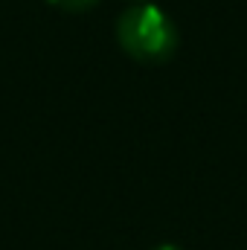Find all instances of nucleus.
I'll return each mask as SVG.
<instances>
[{"instance_id":"obj_1","label":"nucleus","mask_w":247,"mask_h":250,"mask_svg":"<svg viewBox=\"0 0 247 250\" xmlns=\"http://www.w3.org/2000/svg\"><path fill=\"white\" fill-rule=\"evenodd\" d=\"M117 41L131 59L157 64L172 59V53L178 50V29L163 9L140 3L123 12L117 23Z\"/></svg>"},{"instance_id":"obj_2","label":"nucleus","mask_w":247,"mask_h":250,"mask_svg":"<svg viewBox=\"0 0 247 250\" xmlns=\"http://www.w3.org/2000/svg\"><path fill=\"white\" fill-rule=\"evenodd\" d=\"M50 3L64 9V12H84V9L96 6V0H50Z\"/></svg>"},{"instance_id":"obj_3","label":"nucleus","mask_w":247,"mask_h":250,"mask_svg":"<svg viewBox=\"0 0 247 250\" xmlns=\"http://www.w3.org/2000/svg\"><path fill=\"white\" fill-rule=\"evenodd\" d=\"M154 250H184V248H178V245H157Z\"/></svg>"}]
</instances>
